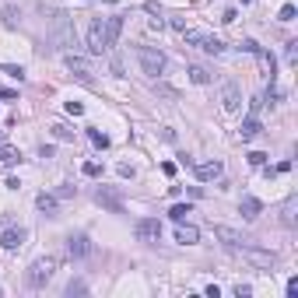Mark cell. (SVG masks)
Wrapping results in <instances>:
<instances>
[{
    "label": "cell",
    "mask_w": 298,
    "mask_h": 298,
    "mask_svg": "<svg viewBox=\"0 0 298 298\" xmlns=\"http://www.w3.org/2000/svg\"><path fill=\"white\" fill-rule=\"evenodd\" d=\"M46 39L56 53H74V42H77V32H74V14L67 11H53L49 21H46Z\"/></svg>",
    "instance_id": "1"
},
{
    "label": "cell",
    "mask_w": 298,
    "mask_h": 298,
    "mask_svg": "<svg viewBox=\"0 0 298 298\" xmlns=\"http://www.w3.org/2000/svg\"><path fill=\"white\" fill-rule=\"evenodd\" d=\"M53 274H56V256H42V260H35V263L28 267L25 281H28V288H46Z\"/></svg>",
    "instance_id": "2"
},
{
    "label": "cell",
    "mask_w": 298,
    "mask_h": 298,
    "mask_svg": "<svg viewBox=\"0 0 298 298\" xmlns=\"http://www.w3.org/2000/svg\"><path fill=\"white\" fill-rule=\"evenodd\" d=\"M137 60H141V71L148 77H161V71H165V53L154 46H137Z\"/></svg>",
    "instance_id": "3"
},
{
    "label": "cell",
    "mask_w": 298,
    "mask_h": 298,
    "mask_svg": "<svg viewBox=\"0 0 298 298\" xmlns=\"http://www.w3.org/2000/svg\"><path fill=\"white\" fill-rule=\"evenodd\" d=\"M183 39H186V46H197V49H204V53H211V56H221L224 53V42L218 35H207V32H183Z\"/></svg>",
    "instance_id": "4"
},
{
    "label": "cell",
    "mask_w": 298,
    "mask_h": 298,
    "mask_svg": "<svg viewBox=\"0 0 298 298\" xmlns=\"http://www.w3.org/2000/svg\"><path fill=\"white\" fill-rule=\"evenodd\" d=\"M239 253H242V260H249V263L260 267V270H274V267H277V253H270V249H256V246L246 242Z\"/></svg>",
    "instance_id": "5"
},
{
    "label": "cell",
    "mask_w": 298,
    "mask_h": 298,
    "mask_svg": "<svg viewBox=\"0 0 298 298\" xmlns=\"http://www.w3.org/2000/svg\"><path fill=\"white\" fill-rule=\"evenodd\" d=\"M88 53H95V56L109 53V42H105V21H102V18H95L91 28H88Z\"/></svg>",
    "instance_id": "6"
},
{
    "label": "cell",
    "mask_w": 298,
    "mask_h": 298,
    "mask_svg": "<svg viewBox=\"0 0 298 298\" xmlns=\"http://www.w3.org/2000/svg\"><path fill=\"white\" fill-rule=\"evenodd\" d=\"M91 253H95V246H91V239H88L84 231L67 235V256H71V260H84V256H91Z\"/></svg>",
    "instance_id": "7"
},
{
    "label": "cell",
    "mask_w": 298,
    "mask_h": 298,
    "mask_svg": "<svg viewBox=\"0 0 298 298\" xmlns=\"http://www.w3.org/2000/svg\"><path fill=\"white\" fill-rule=\"evenodd\" d=\"M95 200H98L105 211H112V214H123V211H127V207H123V197H120L112 186H98V190H95Z\"/></svg>",
    "instance_id": "8"
},
{
    "label": "cell",
    "mask_w": 298,
    "mask_h": 298,
    "mask_svg": "<svg viewBox=\"0 0 298 298\" xmlns=\"http://www.w3.org/2000/svg\"><path fill=\"white\" fill-rule=\"evenodd\" d=\"M221 109L224 112H239L242 109V91H239L235 81H224L221 84Z\"/></svg>",
    "instance_id": "9"
},
{
    "label": "cell",
    "mask_w": 298,
    "mask_h": 298,
    "mask_svg": "<svg viewBox=\"0 0 298 298\" xmlns=\"http://www.w3.org/2000/svg\"><path fill=\"white\" fill-rule=\"evenodd\" d=\"M64 60H67V71H71L74 77H81V81H91V74H95V71H91V64H88L81 53H64Z\"/></svg>",
    "instance_id": "10"
},
{
    "label": "cell",
    "mask_w": 298,
    "mask_h": 298,
    "mask_svg": "<svg viewBox=\"0 0 298 298\" xmlns=\"http://www.w3.org/2000/svg\"><path fill=\"white\" fill-rule=\"evenodd\" d=\"M134 231H137L141 242H158V239H161V221H158V218H141Z\"/></svg>",
    "instance_id": "11"
},
{
    "label": "cell",
    "mask_w": 298,
    "mask_h": 298,
    "mask_svg": "<svg viewBox=\"0 0 298 298\" xmlns=\"http://www.w3.org/2000/svg\"><path fill=\"white\" fill-rule=\"evenodd\" d=\"M193 175H197L200 183H214V179L224 175V165L221 161H200V165H193Z\"/></svg>",
    "instance_id": "12"
},
{
    "label": "cell",
    "mask_w": 298,
    "mask_h": 298,
    "mask_svg": "<svg viewBox=\"0 0 298 298\" xmlns=\"http://www.w3.org/2000/svg\"><path fill=\"white\" fill-rule=\"evenodd\" d=\"M214 239H221L224 246H228V249H235V253L249 242L246 235H239V231H235V228H228V224H218V228H214Z\"/></svg>",
    "instance_id": "13"
},
{
    "label": "cell",
    "mask_w": 298,
    "mask_h": 298,
    "mask_svg": "<svg viewBox=\"0 0 298 298\" xmlns=\"http://www.w3.org/2000/svg\"><path fill=\"white\" fill-rule=\"evenodd\" d=\"M25 239H28V231H25V228H7V231L0 235V246H4L7 253H14V249H21V246H25Z\"/></svg>",
    "instance_id": "14"
},
{
    "label": "cell",
    "mask_w": 298,
    "mask_h": 298,
    "mask_svg": "<svg viewBox=\"0 0 298 298\" xmlns=\"http://www.w3.org/2000/svg\"><path fill=\"white\" fill-rule=\"evenodd\" d=\"M260 211H263V204H260L256 197H242V204H239V214H242L246 221H256V218H260Z\"/></svg>",
    "instance_id": "15"
},
{
    "label": "cell",
    "mask_w": 298,
    "mask_h": 298,
    "mask_svg": "<svg viewBox=\"0 0 298 298\" xmlns=\"http://www.w3.org/2000/svg\"><path fill=\"white\" fill-rule=\"evenodd\" d=\"M175 242H179V246H193V242H200V231H197L193 224L179 221V228H175Z\"/></svg>",
    "instance_id": "16"
},
{
    "label": "cell",
    "mask_w": 298,
    "mask_h": 298,
    "mask_svg": "<svg viewBox=\"0 0 298 298\" xmlns=\"http://www.w3.org/2000/svg\"><path fill=\"white\" fill-rule=\"evenodd\" d=\"M120 32H123V18H105V42H109V49L120 42Z\"/></svg>",
    "instance_id": "17"
},
{
    "label": "cell",
    "mask_w": 298,
    "mask_h": 298,
    "mask_svg": "<svg viewBox=\"0 0 298 298\" xmlns=\"http://www.w3.org/2000/svg\"><path fill=\"white\" fill-rule=\"evenodd\" d=\"M260 134H263V127H260V120H256V116L242 120V127H239V137H242V141H253V137H260Z\"/></svg>",
    "instance_id": "18"
},
{
    "label": "cell",
    "mask_w": 298,
    "mask_h": 298,
    "mask_svg": "<svg viewBox=\"0 0 298 298\" xmlns=\"http://www.w3.org/2000/svg\"><path fill=\"white\" fill-rule=\"evenodd\" d=\"M35 207H39L46 218H56V197H53V193H39V197H35Z\"/></svg>",
    "instance_id": "19"
},
{
    "label": "cell",
    "mask_w": 298,
    "mask_h": 298,
    "mask_svg": "<svg viewBox=\"0 0 298 298\" xmlns=\"http://www.w3.org/2000/svg\"><path fill=\"white\" fill-rule=\"evenodd\" d=\"M186 74H190V81H193V84H211V71H207V67H200V64H193Z\"/></svg>",
    "instance_id": "20"
},
{
    "label": "cell",
    "mask_w": 298,
    "mask_h": 298,
    "mask_svg": "<svg viewBox=\"0 0 298 298\" xmlns=\"http://www.w3.org/2000/svg\"><path fill=\"white\" fill-rule=\"evenodd\" d=\"M186 214H193V207H190V204H172V207H168V218H172L175 224L186 221Z\"/></svg>",
    "instance_id": "21"
},
{
    "label": "cell",
    "mask_w": 298,
    "mask_h": 298,
    "mask_svg": "<svg viewBox=\"0 0 298 298\" xmlns=\"http://www.w3.org/2000/svg\"><path fill=\"white\" fill-rule=\"evenodd\" d=\"M295 200H288V204H284V211H281V224H284V228H295Z\"/></svg>",
    "instance_id": "22"
},
{
    "label": "cell",
    "mask_w": 298,
    "mask_h": 298,
    "mask_svg": "<svg viewBox=\"0 0 298 298\" xmlns=\"http://www.w3.org/2000/svg\"><path fill=\"white\" fill-rule=\"evenodd\" d=\"M18 161H21V154H18L14 148H4V151H0V165H7V168H11V165H18Z\"/></svg>",
    "instance_id": "23"
},
{
    "label": "cell",
    "mask_w": 298,
    "mask_h": 298,
    "mask_svg": "<svg viewBox=\"0 0 298 298\" xmlns=\"http://www.w3.org/2000/svg\"><path fill=\"white\" fill-rule=\"evenodd\" d=\"M53 137H56V141H74V130L64 127V123H53Z\"/></svg>",
    "instance_id": "24"
},
{
    "label": "cell",
    "mask_w": 298,
    "mask_h": 298,
    "mask_svg": "<svg viewBox=\"0 0 298 298\" xmlns=\"http://www.w3.org/2000/svg\"><path fill=\"white\" fill-rule=\"evenodd\" d=\"M88 141H91V144H95V148H109V137H105V134H102V130H88Z\"/></svg>",
    "instance_id": "25"
},
{
    "label": "cell",
    "mask_w": 298,
    "mask_h": 298,
    "mask_svg": "<svg viewBox=\"0 0 298 298\" xmlns=\"http://www.w3.org/2000/svg\"><path fill=\"white\" fill-rule=\"evenodd\" d=\"M267 158H270L267 151H249V165H253V168H263V165H267Z\"/></svg>",
    "instance_id": "26"
},
{
    "label": "cell",
    "mask_w": 298,
    "mask_h": 298,
    "mask_svg": "<svg viewBox=\"0 0 298 298\" xmlns=\"http://www.w3.org/2000/svg\"><path fill=\"white\" fill-rule=\"evenodd\" d=\"M284 56H288V64H291V67L298 64V42H295V39H291V42H284Z\"/></svg>",
    "instance_id": "27"
},
{
    "label": "cell",
    "mask_w": 298,
    "mask_h": 298,
    "mask_svg": "<svg viewBox=\"0 0 298 298\" xmlns=\"http://www.w3.org/2000/svg\"><path fill=\"white\" fill-rule=\"evenodd\" d=\"M81 172H84L88 179H98V175H102V165H98V161H84V168H81Z\"/></svg>",
    "instance_id": "28"
},
{
    "label": "cell",
    "mask_w": 298,
    "mask_h": 298,
    "mask_svg": "<svg viewBox=\"0 0 298 298\" xmlns=\"http://www.w3.org/2000/svg\"><path fill=\"white\" fill-rule=\"evenodd\" d=\"M88 291V281H71L67 284V295H84Z\"/></svg>",
    "instance_id": "29"
},
{
    "label": "cell",
    "mask_w": 298,
    "mask_h": 298,
    "mask_svg": "<svg viewBox=\"0 0 298 298\" xmlns=\"http://www.w3.org/2000/svg\"><path fill=\"white\" fill-rule=\"evenodd\" d=\"M295 4H284V7H281V21H295Z\"/></svg>",
    "instance_id": "30"
},
{
    "label": "cell",
    "mask_w": 298,
    "mask_h": 298,
    "mask_svg": "<svg viewBox=\"0 0 298 298\" xmlns=\"http://www.w3.org/2000/svg\"><path fill=\"white\" fill-rule=\"evenodd\" d=\"M235 295H239V298H249V295H253V288H249V284H235Z\"/></svg>",
    "instance_id": "31"
},
{
    "label": "cell",
    "mask_w": 298,
    "mask_h": 298,
    "mask_svg": "<svg viewBox=\"0 0 298 298\" xmlns=\"http://www.w3.org/2000/svg\"><path fill=\"white\" fill-rule=\"evenodd\" d=\"M67 112H71V116H81V112H84V105H81V102H67Z\"/></svg>",
    "instance_id": "32"
},
{
    "label": "cell",
    "mask_w": 298,
    "mask_h": 298,
    "mask_svg": "<svg viewBox=\"0 0 298 298\" xmlns=\"http://www.w3.org/2000/svg\"><path fill=\"white\" fill-rule=\"evenodd\" d=\"M288 298H298V277L288 281Z\"/></svg>",
    "instance_id": "33"
},
{
    "label": "cell",
    "mask_w": 298,
    "mask_h": 298,
    "mask_svg": "<svg viewBox=\"0 0 298 298\" xmlns=\"http://www.w3.org/2000/svg\"><path fill=\"white\" fill-rule=\"evenodd\" d=\"M4 74H11V77H18V81H21V77H25V71H21V67H4Z\"/></svg>",
    "instance_id": "34"
},
{
    "label": "cell",
    "mask_w": 298,
    "mask_h": 298,
    "mask_svg": "<svg viewBox=\"0 0 298 298\" xmlns=\"http://www.w3.org/2000/svg\"><path fill=\"white\" fill-rule=\"evenodd\" d=\"M242 49H246V53H260V46H256L253 39H246V42H242Z\"/></svg>",
    "instance_id": "35"
},
{
    "label": "cell",
    "mask_w": 298,
    "mask_h": 298,
    "mask_svg": "<svg viewBox=\"0 0 298 298\" xmlns=\"http://www.w3.org/2000/svg\"><path fill=\"white\" fill-rule=\"evenodd\" d=\"M239 4H242V7H246V4H249V0H239Z\"/></svg>",
    "instance_id": "36"
},
{
    "label": "cell",
    "mask_w": 298,
    "mask_h": 298,
    "mask_svg": "<svg viewBox=\"0 0 298 298\" xmlns=\"http://www.w3.org/2000/svg\"><path fill=\"white\" fill-rule=\"evenodd\" d=\"M102 4H116V0H102Z\"/></svg>",
    "instance_id": "37"
}]
</instances>
